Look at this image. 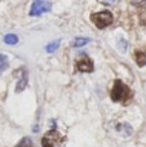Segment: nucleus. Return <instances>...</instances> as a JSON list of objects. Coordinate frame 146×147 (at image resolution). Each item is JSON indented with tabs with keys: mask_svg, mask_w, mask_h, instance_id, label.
Returning a JSON list of instances; mask_svg holds the SVG:
<instances>
[{
	"mask_svg": "<svg viewBox=\"0 0 146 147\" xmlns=\"http://www.w3.org/2000/svg\"><path fill=\"white\" fill-rule=\"evenodd\" d=\"M132 97V92L122 80L114 81V86L111 90V99L114 102H122L126 103L129 98Z\"/></svg>",
	"mask_w": 146,
	"mask_h": 147,
	"instance_id": "f257e3e1",
	"label": "nucleus"
},
{
	"mask_svg": "<svg viewBox=\"0 0 146 147\" xmlns=\"http://www.w3.org/2000/svg\"><path fill=\"white\" fill-rule=\"evenodd\" d=\"M62 142H64V137L54 129L47 132L41 140L43 147H61Z\"/></svg>",
	"mask_w": 146,
	"mask_h": 147,
	"instance_id": "f03ea898",
	"label": "nucleus"
},
{
	"mask_svg": "<svg viewBox=\"0 0 146 147\" xmlns=\"http://www.w3.org/2000/svg\"><path fill=\"white\" fill-rule=\"evenodd\" d=\"M91 20L95 22V25L98 28H105L107 26H110L111 22H113V14L109 10H102V12L92 14L91 16Z\"/></svg>",
	"mask_w": 146,
	"mask_h": 147,
	"instance_id": "7ed1b4c3",
	"label": "nucleus"
},
{
	"mask_svg": "<svg viewBox=\"0 0 146 147\" xmlns=\"http://www.w3.org/2000/svg\"><path fill=\"white\" fill-rule=\"evenodd\" d=\"M52 8L51 0H34L30 9V16H40L43 13L49 12Z\"/></svg>",
	"mask_w": 146,
	"mask_h": 147,
	"instance_id": "20e7f679",
	"label": "nucleus"
},
{
	"mask_svg": "<svg viewBox=\"0 0 146 147\" xmlns=\"http://www.w3.org/2000/svg\"><path fill=\"white\" fill-rule=\"evenodd\" d=\"M76 67H78V70L82 72H92L93 71V63L88 57H84V58L79 59L76 63Z\"/></svg>",
	"mask_w": 146,
	"mask_h": 147,
	"instance_id": "39448f33",
	"label": "nucleus"
},
{
	"mask_svg": "<svg viewBox=\"0 0 146 147\" xmlns=\"http://www.w3.org/2000/svg\"><path fill=\"white\" fill-rule=\"evenodd\" d=\"M22 76H23V78H21V80L18 81V85H17V88H16V92H17V93H20V92H22L23 89L26 88V84H27V72H26V71H23Z\"/></svg>",
	"mask_w": 146,
	"mask_h": 147,
	"instance_id": "423d86ee",
	"label": "nucleus"
},
{
	"mask_svg": "<svg viewBox=\"0 0 146 147\" xmlns=\"http://www.w3.org/2000/svg\"><path fill=\"white\" fill-rule=\"evenodd\" d=\"M135 58H136V62L140 67L146 65V54L142 52H135Z\"/></svg>",
	"mask_w": 146,
	"mask_h": 147,
	"instance_id": "0eeeda50",
	"label": "nucleus"
},
{
	"mask_svg": "<svg viewBox=\"0 0 146 147\" xmlns=\"http://www.w3.org/2000/svg\"><path fill=\"white\" fill-rule=\"evenodd\" d=\"M116 129H118V132H120L123 136H126V137H128L129 134H132V128L129 127L128 124H120Z\"/></svg>",
	"mask_w": 146,
	"mask_h": 147,
	"instance_id": "6e6552de",
	"label": "nucleus"
},
{
	"mask_svg": "<svg viewBox=\"0 0 146 147\" xmlns=\"http://www.w3.org/2000/svg\"><path fill=\"white\" fill-rule=\"evenodd\" d=\"M87 43H89V39L88 38H76L75 40H72L71 45L75 47V48H78V47H83Z\"/></svg>",
	"mask_w": 146,
	"mask_h": 147,
	"instance_id": "1a4fd4ad",
	"label": "nucleus"
},
{
	"mask_svg": "<svg viewBox=\"0 0 146 147\" xmlns=\"http://www.w3.org/2000/svg\"><path fill=\"white\" fill-rule=\"evenodd\" d=\"M4 40H5V43L9 44V45H14V44L18 43V38L14 34H8V35H5Z\"/></svg>",
	"mask_w": 146,
	"mask_h": 147,
	"instance_id": "9d476101",
	"label": "nucleus"
},
{
	"mask_svg": "<svg viewBox=\"0 0 146 147\" xmlns=\"http://www.w3.org/2000/svg\"><path fill=\"white\" fill-rule=\"evenodd\" d=\"M16 147H34V145H32V141H31L30 138L25 137V138H22V140L18 142V145Z\"/></svg>",
	"mask_w": 146,
	"mask_h": 147,
	"instance_id": "9b49d317",
	"label": "nucleus"
},
{
	"mask_svg": "<svg viewBox=\"0 0 146 147\" xmlns=\"http://www.w3.org/2000/svg\"><path fill=\"white\" fill-rule=\"evenodd\" d=\"M58 47H59V40H56V41H53V43L48 44L45 49H47V52H48V53H53L54 51H57V49H58Z\"/></svg>",
	"mask_w": 146,
	"mask_h": 147,
	"instance_id": "f8f14e48",
	"label": "nucleus"
},
{
	"mask_svg": "<svg viewBox=\"0 0 146 147\" xmlns=\"http://www.w3.org/2000/svg\"><path fill=\"white\" fill-rule=\"evenodd\" d=\"M8 67V58L5 54H0V72Z\"/></svg>",
	"mask_w": 146,
	"mask_h": 147,
	"instance_id": "ddd939ff",
	"label": "nucleus"
},
{
	"mask_svg": "<svg viewBox=\"0 0 146 147\" xmlns=\"http://www.w3.org/2000/svg\"><path fill=\"white\" fill-rule=\"evenodd\" d=\"M119 48H120V51H122V52H126V51H127V48H128V44H127V41L122 39L120 43H119Z\"/></svg>",
	"mask_w": 146,
	"mask_h": 147,
	"instance_id": "4468645a",
	"label": "nucleus"
},
{
	"mask_svg": "<svg viewBox=\"0 0 146 147\" xmlns=\"http://www.w3.org/2000/svg\"><path fill=\"white\" fill-rule=\"evenodd\" d=\"M131 1L136 7H144V5H146V0H131Z\"/></svg>",
	"mask_w": 146,
	"mask_h": 147,
	"instance_id": "2eb2a0df",
	"label": "nucleus"
},
{
	"mask_svg": "<svg viewBox=\"0 0 146 147\" xmlns=\"http://www.w3.org/2000/svg\"><path fill=\"white\" fill-rule=\"evenodd\" d=\"M116 1L118 0H103V3H106V4H115Z\"/></svg>",
	"mask_w": 146,
	"mask_h": 147,
	"instance_id": "dca6fc26",
	"label": "nucleus"
}]
</instances>
